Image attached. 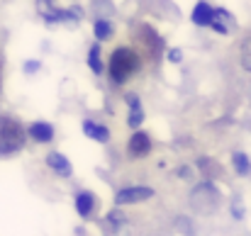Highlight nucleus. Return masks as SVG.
Wrapping results in <instances>:
<instances>
[{
	"label": "nucleus",
	"mask_w": 251,
	"mask_h": 236,
	"mask_svg": "<svg viewBox=\"0 0 251 236\" xmlns=\"http://www.w3.org/2000/svg\"><path fill=\"white\" fill-rule=\"evenodd\" d=\"M210 17H212V5L205 2V0H200V2L193 7V12H190V20H193V24H198V27H207V24H210Z\"/></svg>",
	"instance_id": "obj_10"
},
{
	"label": "nucleus",
	"mask_w": 251,
	"mask_h": 236,
	"mask_svg": "<svg viewBox=\"0 0 251 236\" xmlns=\"http://www.w3.org/2000/svg\"><path fill=\"white\" fill-rule=\"evenodd\" d=\"M47 165H49L56 175H61V178H71V173H74L69 158L64 156V154H59V151H51V154L47 156Z\"/></svg>",
	"instance_id": "obj_8"
},
{
	"label": "nucleus",
	"mask_w": 251,
	"mask_h": 236,
	"mask_svg": "<svg viewBox=\"0 0 251 236\" xmlns=\"http://www.w3.org/2000/svg\"><path fill=\"white\" fill-rule=\"evenodd\" d=\"M93 32H95L98 42H105V39H112V34H115V27H112V22H110V20H105V17H98V20L93 22Z\"/></svg>",
	"instance_id": "obj_12"
},
{
	"label": "nucleus",
	"mask_w": 251,
	"mask_h": 236,
	"mask_svg": "<svg viewBox=\"0 0 251 236\" xmlns=\"http://www.w3.org/2000/svg\"><path fill=\"white\" fill-rule=\"evenodd\" d=\"M242 66L251 71V39L244 42V49H242Z\"/></svg>",
	"instance_id": "obj_18"
},
{
	"label": "nucleus",
	"mask_w": 251,
	"mask_h": 236,
	"mask_svg": "<svg viewBox=\"0 0 251 236\" xmlns=\"http://www.w3.org/2000/svg\"><path fill=\"white\" fill-rule=\"evenodd\" d=\"M42 17H44L47 24H54V22H81L83 12L78 7H71V10H56V7L47 10V7H42Z\"/></svg>",
	"instance_id": "obj_5"
},
{
	"label": "nucleus",
	"mask_w": 251,
	"mask_h": 236,
	"mask_svg": "<svg viewBox=\"0 0 251 236\" xmlns=\"http://www.w3.org/2000/svg\"><path fill=\"white\" fill-rule=\"evenodd\" d=\"M83 134L88 139L98 142V144H105L110 139V129L105 124H100V122H93V119H85L83 122Z\"/></svg>",
	"instance_id": "obj_9"
},
{
	"label": "nucleus",
	"mask_w": 251,
	"mask_h": 236,
	"mask_svg": "<svg viewBox=\"0 0 251 236\" xmlns=\"http://www.w3.org/2000/svg\"><path fill=\"white\" fill-rule=\"evenodd\" d=\"M27 137H32L37 144H49L54 139V127L49 122H32L27 129Z\"/></svg>",
	"instance_id": "obj_7"
},
{
	"label": "nucleus",
	"mask_w": 251,
	"mask_h": 236,
	"mask_svg": "<svg viewBox=\"0 0 251 236\" xmlns=\"http://www.w3.org/2000/svg\"><path fill=\"white\" fill-rule=\"evenodd\" d=\"M168 61H173V64H180L183 61V51L180 49H168Z\"/></svg>",
	"instance_id": "obj_20"
},
{
	"label": "nucleus",
	"mask_w": 251,
	"mask_h": 236,
	"mask_svg": "<svg viewBox=\"0 0 251 236\" xmlns=\"http://www.w3.org/2000/svg\"><path fill=\"white\" fill-rule=\"evenodd\" d=\"M39 66H42L39 61H27V64H25V73H37Z\"/></svg>",
	"instance_id": "obj_21"
},
{
	"label": "nucleus",
	"mask_w": 251,
	"mask_h": 236,
	"mask_svg": "<svg viewBox=\"0 0 251 236\" xmlns=\"http://www.w3.org/2000/svg\"><path fill=\"white\" fill-rule=\"evenodd\" d=\"M154 197V188H147V185H132V188H122L117 190L115 195V202L117 205H139V202H147Z\"/></svg>",
	"instance_id": "obj_3"
},
{
	"label": "nucleus",
	"mask_w": 251,
	"mask_h": 236,
	"mask_svg": "<svg viewBox=\"0 0 251 236\" xmlns=\"http://www.w3.org/2000/svg\"><path fill=\"white\" fill-rule=\"evenodd\" d=\"M39 2H42V5H49V2H51V0H39Z\"/></svg>",
	"instance_id": "obj_24"
},
{
	"label": "nucleus",
	"mask_w": 251,
	"mask_h": 236,
	"mask_svg": "<svg viewBox=\"0 0 251 236\" xmlns=\"http://www.w3.org/2000/svg\"><path fill=\"white\" fill-rule=\"evenodd\" d=\"M142 69V61L137 56V51H132L129 47H117L110 56V83L117 88V85H125L132 76H137Z\"/></svg>",
	"instance_id": "obj_1"
},
{
	"label": "nucleus",
	"mask_w": 251,
	"mask_h": 236,
	"mask_svg": "<svg viewBox=\"0 0 251 236\" xmlns=\"http://www.w3.org/2000/svg\"><path fill=\"white\" fill-rule=\"evenodd\" d=\"M88 66H90V71L95 73V76H100L102 73V59H100V44H93L90 47V51H88Z\"/></svg>",
	"instance_id": "obj_13"
},
{
	"label": "nucleus",
	"mask_w": 251,
	"mask_h": 236,
	"mask_svg": "<svg viewBox=\"0 0 251 236\" xmlns=\"http://www.w3.org/2000/svg\"><path fill=\"white\" fill-rule=\"evenodd\" d=\"M74 205H76V212L85 219V217H90V214H93V210H95V195H93V192H88V190H83V192H78V195H76Z\"/></svg>",
	"instance_id": "obj_11"
},
{
	"label": "nucleus",
	"mask_w": 251,
	"mask_h": 236,
	"mask_svg": "<svg viewBox=\"0 0 251 236\" xmlns=\"http://www.w3.org/2000/svg\"><path fill=\"white\" fill-rule=\"evenodd\" d=\"M27 132L12 117H0V156H12L25 146Z\"/></svg>",
	"instance_id": "obj_2"
},
{
	"label": "nucleus",
	"mask_w": 251,
	"mask_h": 236,
	"mask_svg": "<svg viewBox=\"0 0 251 236\" xmlns=\"http://www.w3.org/2000/svg\"><path fill=\"white\" fill-rule=\"evenodd\" d=\"M105 222H107V227L120 229V227H125L129 219H127V214H125V212H120V210H110V212L105 214Z\"/></svg>",
	"instance_id": "obj_16"
},
{
	"label": "nucleus",
	"mask_w": 251,
	"mask_h": 236,
	"mask_svg": "<svg viewBox=\"0 0 251 236\" xmlns=\"http://www.w3.org/2000/svg\"><path fill=\"white\" fill-rule=\"evenodd\" d=\"M125 102H127L129 107H142V100H139L137 93H127V95H125Z\"/></svg>",
	"instance_id": "obj_19"
},
{
	"label": "nucleus",
	"mask_w": 251,
	"mask_h": 236,
	"mask_svg": "<svg viewBox=\"0 0 251 236\" xmlns=\"http://www.w3.org/2000/svg\"><path fill=\"white\" fill-rule=\"evenodd\" d=\"M142 122H144V110H142V107H129L127 124H129V127H139Z\"/></svg>",
	"instance_id": "obj_17"
},
{
	"label": "nucleus",
	"mask_w": 251,
	"mask_h": 236,
	"mask_svg": "<svg viewBox=\"0 0 251 236\" xmlns=\"http://www.w3.org/2000/svg\"><path fill=\"white\" fill-rule=\"evenodd\" d=\"M234 217H237V219H242V217H244V210H242V205H234Z\"/></svg>",
	"instance_id": "obj_23"
},
{
	"label": "nucleus",
	"mask_w": 251,
	"mask_h": 236,
	"mask_svg": "<svg viewBox=\"0 0 251 236\" xmlns=\"http://www.w3.org/2000/svg\"><path fill=\"white\" fill-rule=\"evenodd\" d=\"M198 168H200L210 180H212V178H217V175L222 173V168H220V165H215V161H212V158H205V156L198 158Z\"/></svg>",
	"instance_id": "obj_15"
},
{
	"label": "nucleus",
	"mask_w": 251,
	"mask_h": 236,
	"mask_svg": "<svg viewBox=\"0 0 251 236\" xmlns=\"http://www.w3.org/2000/svg\"><path fill=\"white\" fill-rule=\"evenodd\" d=\"M178 175H180V178H190L193 173H190V168H188V165H183V168H178Z\"/></svg>",
	"instance_id": "obj_22"
},
{
	"label": "nucleus",
	"mask_w": 251,
	"mask_h": 236,
	"mask_svg": "<svg viewBox=\"0 0 251 236\" xmlns=\"http://www.w3.org/2000/svg\"><path fill=\"white\" fill-rule=\"evenodd\" d=\"M207 27L215 29L217 34H232V32L237 29V20H234L227 10L212 7V17H210V24H207Z\"/></svg>",
	"instance_id": "obj_4"
},
{
	"label": "nucleus",
	"mask_w": 251,
	"mask_h": 236,
	"mask_svg": "<svg viewBox=\"0 0 251 236\" xmlns=\"http://www.w3.org/2000/svg\"><path fill=\"white\" fill-rule=\"evenodd\" d=\"M232 165H234V170L239 173V175H249L251 173V161L247 154H242V151H237L234 156H232Z\"/></svg>",
	"instance_id": "obj_14"
},
{
	"label": "nucleus",
	"mask_w": 251,
	"mask_h": 236,
	"mask_svg": "<svg viewBox=\"0 0 251 236\" xmlns=\"http://www.w3.org/2000/svg\"><path fill=\"white\" fill-rule=\"evenodd\" d=\"M151 151V137L147 132H137L132 134V139L127 142V154L132 158H144Z\"/></svg>",
	"instance_id": "obj_6"
}]
</instances>
